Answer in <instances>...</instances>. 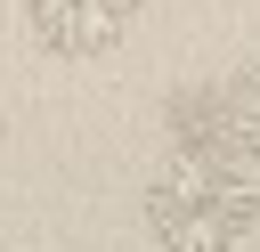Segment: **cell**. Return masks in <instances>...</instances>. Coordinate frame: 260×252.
<instances>
[{"instance_id":"obj_1","label":"cell","mask_w":260,"mask_h":252,"mask_svg":"<svg viewBox=\"0 0 260 252\" xmlns=\"http://www.w3.org/2000/svg\"><path fill=\"white\" fill-rule=\"evenodd\" d=\"M146 228L162 252H236L260 228V163L162 154L146 179Z\"/></svg>"},{"instance_id":"obj_2","label":"cell","mask_w":260,"mask_h":252,"mask_svg":"<svg viewBox=\"0 0 260 252\" xmlns=\"http://www.w3.org/2000/svg\"><path fill=\"white\" fill-rule=\"evenodd\" d=\"M138 0H24V24L49 57H106L122 49Z\"/></svg>"},{"instance_id":"obj_3","label":"cell","mask_w":260,"mask_h":252,"mask_svg":"<svg viewBox=\"0 0 260 252\" xmlns=\"http://www.w3.org/2000/svg\"><path fill=\"white\" fill-rule=\"evenodd\" d=\"M171 154L252 163L244 154V122H236V89H179L171 98Z\"/></svg>"},{"instance_id":"obj_4","label":"cell","mask_w":260,"mask_h":252,"mask_svg":"<svg viewBox=\"0 0 260 252\" xmlns=\"http://www.w3.org/2000/svg\"><path fill=\"white\" fill-rule=\"evenodd\" d=\"M236 122H244V154L260 163V65L236 81Z\"/></svg>"}]
</instances>
